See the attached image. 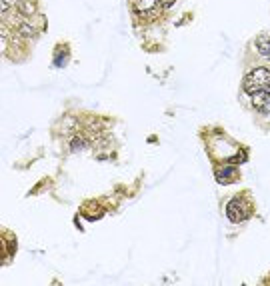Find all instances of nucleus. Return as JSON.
<instances>
[{
    "label": "nucleus",
    "instance_id": "1",
    "mask_svg": "<svg viewBox=\"0 0 270 286\" xmlns=\"http://www.w3.org/2000/svg\"><path fill=\"white\" fill-rule=\"evenodd\" d=\"M242 88L246 94H254V92H260V90H268L270 88V70L264 68V66H258L254 70L244 76L242 80Z\"/></svg>",
    "mask_w": 270,
    "mask_h": 286
},
{
    "label": "nucleus",
    "instance_id": "2",
    "mask_svg": "<svg viewBox=\"0 0 270 286\" xmlns=\"http://www.w3.org/2000/svg\"><path fill=\"white\" fill-rule=\"evenodd\" d=\"M252 214V206L250 204H246V200L244 198H232L230 202H228V206H226V216L230 218V222H234V224H238V222H244L248 216Z\"/></svg>",
    "mask_w": 270,
    "mask_h": 286
},
{
    "label": "nucleus",
    "instance_id": "3",
    "mask_svg": "<svg viewBox=\"0 0 270 286\" xmlns=\"http://www.w3.org/2000/svg\"><path fill=\"white\" fill-rule=\"evenodd\" d=\"M252 106L260 112L264 110H270V88L268 90H260V92H254L252 94Z\"/></svg>",
    "mask_w": 270,
    "mask_h": 286
},
{
    "label": "nucleus",
    "instance_id": "4",
    "mask_svg": "<svg viewBox=\"0 0 270 286\" xmlns=\"http://www.w3.org/2000/svg\"><path fill=\"white\" fill-rule=\"evenodd\" d=\"M158 6H160L158 0H136V10L142 16H154Z\"/></svg>",
    "mask_w": 270,
    "mask_h": 286
},
{
    "label": "nucleus",
    "instance_id": "5",
    "mask_svg": "<svg viewBox=\"0 0 270 286\" xmlns=\"http://www.w3.org/2000/svg\"><path fill=\"white\" fill-rule=\"evenodd\" d=\"M254 44H256V50L260 56L270 58V34H260Z\"/></svg>",
    "mask_w": 270,
    "mask_h": 286
},
{
    "label": "nucleus",
    "instance_id": "6",
    "mask_svg": "<svg viewBox=\"0 0 270 286\" xmlns=\"http://www.w3.org/2000/svg\"><path fill=\"white\" fill-rule=\"evenodd\" d=\"M18 10L24 14V16H30L36 12V4L30 2V0H22V2H18Z\"/></svg>",
    "mask_w": 270,
    "mask_h": 286
},
{
    "label": "nucleus",
    "instance_id": "7",
    "mask_svg": "<svg viewBox=\"0 0 270 286\" xmlns=\"http://www.w3.org/2000/svg\"><path fill=\"white\" fill-rule=\"evenodd\" d=\"M18 34H20V36H24V38H28V36H34V28H32L28 22H22V24L18 26Z\"/></svg>",
    "mask_w": 270,
    "mask_h": 286
},
{
    "label": "nucleus",
    "instance_id": "8",
    "mask_svg": "<svg viewBox=\"0 0 270 286\" xmlns=\"http://www.w3.org/2000/svg\"><path fill=\"white\" fill-rule=\"evenodd\" d=\"M84 146H86V142H84L82 138H74V140L70 142V150H72V152H76V150H82Z\"/></svg>",
    "mask_w": 270,
    "mask_h": 286
},
{
    "label": "nucleus",
    "instance_id": "9",
    "mask_svg": "<svg viewBox=\"0 0 270 286\" xmlns=\"http://www.w3.org/2000/svg\"><path fill=\"white\" fill-rule=\"evenodd\" d=\"M158 2H160V4L164 6V8H170V6H172V4L176 2V0H158Z\"/></svg>",
    "mask_w": 270,
    "mask_h": 286
},
{
    "label": "nucleus",
    "instance_id": "10",
    "mask_svg": "<svg viewBox=\"0 0 270 286\" xmlns=\"http://www.w3.org/2000/svg\"><path fill=\"white\" fill-rule=\"evenodd\" d=\"M8 4H10V0H2V12L8 10Z\"/></svg>",
    "mask_w": 270,
    "mask_h": 286
}]
</instances>
